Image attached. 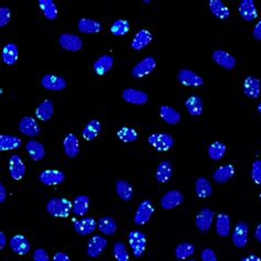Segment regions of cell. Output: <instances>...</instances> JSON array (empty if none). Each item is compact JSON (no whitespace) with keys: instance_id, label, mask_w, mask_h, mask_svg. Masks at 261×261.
I'll return each instance as SVG.
<instances>
[{"instance_id":"6da1fadb","label":"cell","mask_w":261,"mask_h":261,"mask_svg":"<svg viewBox=\"0 0 261 261\" xmlns=\"http://www.w3.org/2000/svg\"><path fill=\"white\" fill-rule=\"evenodd\" d=\"M47 211L53 217L65 218L73 211V203L66 199H52L48 203Z\"/></svg>"},{"instance_id":"7a4b0ae2","label":"cell","mask_w":261,"mask_h":261,"mask_svg":"<svg viewBox=\"0 0 261 261\" xmlns=\"http://www.w3.org/2000/svg\"><path fill=\"white\" fill-rule=\"evenodd\" d=\"M128 241L135 257H141L145 250V247H147L145 235L140 231H132L128 235Z\"/></svg>"},{"instance_id":"3957f363","label":"cell","mask_w":261,"mask_h":261,"mask_svg":"<svg viewBox=\"0 0 261 261\" xmlns=\"http://www.w3.org/2000/svg\"><path fill=\"white\" fill-rule=\"evenodd\" d=\"M148 141L157 151L160 152L170 150L174 144V139L169 133H154L149 136Z\"/></svg>"},{"instance_id":"277c9868","label":"cell","mask_w":261,"mask_h":261,"mask_svg":"<svg viewBox=\"0 0 261 261\" xmlns=\"http://www.w3.org/2000/svg\"><path fill=\"white\" fill-rule=\"evenodd\" d=\"M156 66H157V62L154 57L147 56L132 67L131 75L135 79H142L144 76H147L148 74L154 72Z\"/></svg>"},{"instance_id":"5b68a950","label":"cell","mask_w":261,"mask_h":261,"mask_svg":"<svg viewBox=\"0 0 261 261\" xmlns=\"http://www.w3.org/2000/svg\"><path fill=\"white\" fill-rule=\"evenodd\" d=\"M41 85L46 88V90L52 91V92L63 91L65 90L67 86L66 81L64 79L54 74L44 75L41 80Z\"/></svg>"},{"instance_id":"8992f818","label":"cell","mask_w":261,"mask_h":261,"mask_svg":"<svg viewBox=\"0 0 261 261\" xmlns=\"http://www.w3.org/2000/svg\"><path fill=\"white\" fill-rule=\"evenodd\" d=\"M248 234H249V228L244 221H239L235 226L233 231V243L237 248H244L248 243Z\"/></svg>"},{"instance_id":"52a82bcc","label":"cell","mask_w":261,"mask_h":261,"mask_svg":"<svg viewBox=\"0 0 261 261\" xmlns=\"http://www.w3.org/2000/svg\"><path fill=\"white\" fill-rule=\"evenodd\" d=\"M155 212L154 205L152 203L148 200H145L143 202L140 203V205L138 206V209L135 215V222L136 225H144L150 220L152 214Z\"/></svg>"},{"instance_id":"ba28073f","label":"cell","mask_w":261,"mask_h":261,"mask_svg":"<svg viewBox=\"0 0 261 261\" xmlns=\"http://www.w3.org/2000/svg\"><path fill=\"white\" fill-rule=\"evenodd\" d=\"M214 217H215V214L212 209L206 207L202 208L200 213L196 216V220H195L196 227L199 228L200 232H203V233L209 231L212 227Z\"/></svg>"},{"instance_id":"9c48e42d","label":"cell","mask_w":261,"mask_h":261,"mask_svg":"<svg viewBox=\"0 0 261 261\" xmlns=\"http://www.w3.org/2000/svg\"><path fill=\"white\" fill-rule=\"evenodd\" d=\"M177 80H179V82L184 86L197 87L204 84V81H203L200 75H197L195 72L188 68L181 69L179 74H177Z\"/></svg>"},{"instance_id":"30bf717a","label":"cell","mask_w":261,"mask_h":261,"mask_svg":"<svg viewBox=\"0 0 261 261\" xmlns=\"http://www.w3.org/2000/svg\"><path fill=\"white\" fill-rule=\"evenodd\" d=\"M39 180L44 185H59L65 180V174L57 170H44L39 175Z\"/></svg>"},{"instance_id":"8fae6325","label":"cell","mask_w":261,"mask_h":261,"mask_svg":"<svg viewBox=\"0 0 261 261\" xmlns=\"http://www.w3.org/2000/svg\"><path fill=\"white\" fill-rule=\"evenodd\" d=\"M183 201H184V196L180 192V191L172 190L162 196L161 206H162V208L169 211V209H173L179 205H181Z\"/></svg>"},{"instance_id":"7c38bea8","label":"cell","mask_w":261,"mask_h":261,"mask_svg":"<svg viewBox=\"0 0 261 261\" xmlns=\"http://www.w3.org/2000/svg\"><path fill=\"white\" fill-rule=\"evenodd\" d=\"M243 91L247 97L252 99L258 98L261 93V81L251 75L247 76L244 81Z\"/></svg>"},{"instance_id":"4fadbf2b","label":"cell","mask_w":261,"mask_h":261,"mask_svg":"<svg viewBox=\"0 0 261 261\" xmlns=\"http://www.w3.org/2000/svg\"><path fill=\"white\" fill-rule=\"evenodd\" d=\"M212 56H213V60L216 64H218L222 68L227 69V71H229V69H233L237 64L236 59H235L232 54L227 53L226 51L216 50L213 52Z\"/></svg>"},{"instance_id":"5bb4252c","label":"cell","mask_w":261,"mask_h":261,"mask_svg":"<svg viewBox=\"0 0 261 261\" xmlns=\"http://www.w3.org/2000/svg\"><path fill=\"white\" fill-rule=\"evenodd\" d=\"M19 130L21 133H23L24 136L28 137H36L40 135L41 128L40 126L38 125V123L32 117H23L20 123H19Z\"/></svg>"},{"instance_id":"9a60e30c","label":"cell","mask_w":261,"mask_h":261,"mask_svg":"<svg viewBox=\"0 0 261 261\" xmlns=\"http://www.w3.org/2000/svg\"><path fill=\"white\" fill-rule=\"evenodd\" d=\"M9 173L12 179L16 181L22 180L25 174V165L22 159L17 155L11 156L9 159Z\"/></svg>"},{"instance_id":"2e32d148","label":"cell","mask_w":261,"mask_h":261,"mask_svg":"<svg viewBox=\"0 0 261 261\" xmlns=\"http://www.w3.org/2000/svg\"><path fill=\"white\" fill-rule=\"evenodd\" d=\"M9 246L12 251L17 254H20V256L27 254L31 249L29 240L23 235H15V236H12L9 241Z\"/></svg>"},{"instance_id":"e0dca14e","label":"cell","mask_w":261,"mask_h":261,"mask_svg":"<svg viewBox=\"0 0 261 261\" xmlns=\"http://www.w3.org/2000/svg\"><path fill=\"white\" fill-rule=\"evenodd\" d=\"M123 98L129 104L133 105H144L148 103V95L142 91L135 90V88H127L123 92Z\"/></svg>"},{"instance_id":"ac0fdd59","label":"cell","mask_w":261,"mask_h":261,"mask_svg":"<svg viewBox=\"0 0 261 261\" xmlns=\"http://www.w3.org/2000/svg\"><path fill=\"white\" fill-rule=\"evenodd\" d=\"M107 247V240L103 236H94L88 241L87 254L92 258L99 257Z\"/></svg>"},{"instance_id":"d6986e66","label":"cell","mask_w":261,"mask_h":261,"mask_svg":"<svg viewBox=\"0 0 261 261\" xmlns=\"http://www.w3.org/2000/svg\"><path fill=\"white\" fill-rule=\"evenodd\" d=\"M60 46L67 51H71V52H78L83 47V42L81 38L75 35V34H69V33H63L61 34L60 39Z\"/></svg>"},{"instance_id":"ffe728a7","label":"cell","mask_w":261,"mask_h":261,"mask_svg":"<svg viewBox=\"0 0 261 261\" xmlns=\"http://www.w3.org/2000/svg\"><path fill=\"white\" fill-rule=\"evenodd\" d=\"M97 227V222L93 217H85L82 218L74 224V231L81 236H86V235H91L94 233L95 229Z\"/></svg>"},{"instance_id":"44dd1931","label":"cell","mask_w":261,"mask_h":261,"mask_svg":"<svg viewBox=\"0 0 261 261\" xmlns=\"http://www.w3.org/2000/svg\"><path fill=\"white\" fill-rule=\"evenodd\" d=\"M239 15L245 21H253L258 17V11L252 0H243L239 6Z\"/></svg>"},{"instance_id":"7402d4cb","label":"cell","mask_w":261,"mask_h":261,"mask_svg":"<svg viewBox=\"0 0 261 261\" xmlns=\"http://www.w3.org/2000/svg\"><path fill=\"white\" fill-rule=\"evenodd\" d=\"M63 147H64L65 155L71 159L76 158L80 154L79 139L75 135H73V133H68L65 137L64 142H63Z\"/></svg>"},{"instance_id":"603a6c76","label":"cell","mask_w":261,"mask_h":261,"mask_svg":"<svg viewBox=\"0 0 261 261\" xmlns=\"http://www.w3.org/2000/svg\"><path fill=\"white\" fill-rule=\"evenodd\" d=\"M25 150H27L30 158L34 161H41L46 156V149L43 144L36 140H29L25 144Z\"/></svg>"},{"instance_id":"cb8c5ba5","label":"cell","mask_w":261,"mask_h":261,"mask_svg":"<svg viewBox=\"0 0 261 261\" xmlns=\"http://www.w3.org/2000/svg\"><path fill=\"white\" fill-rule=\"evenodd\" d=\"M235 174V168L232 164H225L214 172L213 179L216 183L224 184L232 179Z\"/></svg>"},{"instance_id":"d4e9b609","label":"cell","mask_w":261,"mask_h":261,"mask_svg":"<svg viewBox=\"0 0 261 261\" xmlns=\"http://www.w3.org/2000/svg\"><path fill=\"white\" fill-rule=\"evenodd\" d=\"M78 28L80 32L86 33V34H92V33H98L101 30V24L99 21L94 20V19H87L83 18L79 21Z\"/></svg>"},{"instance_id":"484cf974","label":"cell","mask_w":261,"mask_h":261,"mask_svg":"<svg viewBox=\"0 0 261 261\" xmlns=\"http://www.w3.org/2000/svg\"><path fill=\"white\" fill-rule=\"evenodd\" d=\"M173 175V168L169 161H163L158 165L156 171V179L159 183H167Z\"/></svg>"},{"instance_id":"4316f807","label":"cell","mask_w":261,"mask_h":261,"mask_svg":"<svg viewBox=\"0 0 261 261\" xmlns=\"http://www.w3.org/2000/svg\"><path fill=\"white\" fill-rule=\"evenodd\" d=\"M216 233L220 237H227L231 234V218L227 214L220 213L216 217Z\"/></svg>"},{"instance_id":"83f0119b","label":"cell","mask_w":261,"mask_h":261,"mask_svg":"<svg viewBox=\"0 0 261 261\" xmlns=\"http://www.w3.org/2000/svg\"><path fill=\"white\" fill-rule=\"evenodd\" d=\"M114 66V57L110 55H103L94 63L93 69L97 75H104L109 72Z\"/></svg>"},{"instance_id":"f1b7e54d","label":"cell","mask_w":261,"mask_h":261,"mask_svg":"<svg viewBox=\"0 0 261 261\" xmlns=\"http://www.w3.org/2000/svg\"><path fill=\"white\" fill-rule=\"evenodd\" d=\"M152 41V34L148 30H140L133 38L131 42V48L135 51H140L145 48Z\"/></svg>"},{"instance_id":"f546056e","label":"cell","mask_w":261,"mask_h":261,"mask_svg":"<svg viewBox=\"0 0 261 261\" xmlns=\"http://www.w3.org/2000/svg\"><path fill=\"white\" fill-rule=\"evenodd\" d=\"M97 227L100 233H103L106 236H114L117 232V224L114 218L109 217V216H104V217H100Z\"/></svg>"},{"instance_id":"4dcf8cb0","label":"cell","mask_w":261,"mask_h":261,"mask_svg":"<svg viewBox=\"0 0 261 261\" xmlns=\"http://www.w3.org/2000/svg\"><path fill=\"white\" fill-rule=\"evenodd\" d=\"M54 106L51 100H44L35 109V116L42 122H48L53 116Z\"/></svg>"},{"instance_id":"1f68e13d","label":"cell","mask_w":261,"mask_h":261,"mask_svg":"<svg viewBox=\"0 0 261 261\" xmlns=\"http://www.w3.org/2000/svg\"><path fill=\"white\" fill-rule=\"evenodd\" d=\"M195 192L200 199H207L213 194V188L206 177H200L195 182Z\"/></svg>"},{"instance_id":"d6a6232c","label":"cell","mask_w":261,"mask_h":261,"mask_svg":"<svg viewBox=\"0 0 261 261\" xmlns=\"http://www.w3.org/2000/svg\"><path fill=\"white\" fill-rule=\"evenodd\" d=\"M208 5L209 10H211L214 17L221 19V20H225V19H228L229 16H231V11H229V9L222 4V2H220V0H211Z\"/></svg>"},{"instance_id":"836d02e7","label":"cell","mask_w":261,"mask_h":261,"mask_svg":"<svg viewBox=\"0 0 261 261\" xmlns=\"http://www.w3.org/2000/svg\"><path fill=\"white\" fill-rule=\"evenodd\" d=\"M100 129H101V124L97 119H93L85 126V128L83 129L82 136L85 140H87V141H92V140L97 138V136L100 132Z\"/></svg>"},{"instance_id":"e575fe53","label":"cell","mask_w":261,"mask_h":261,"mask_svg":"<svg viewBox=\"0 0 261 261\" xmlns=\"http://www.w3.org/2000/svg\"><path fill=\"white\" fill-rule=\"evenodd\" d=\"M21 144H22V141L19 137L9 136V135L0 136V150L2 151L19 149L21 147Z\"/></svg>"},{"instance_id":"d590c367","label":"cell","mask_w":261,"mask_h":261,"mask_svg":"<svg viewBox=\"0 0 261 261\" xmlns=\"http://www.w3.org/2000/svg\"><path fill=\"white\" fill-rule=\"evenodd\" d=\"M160 116L169 125H177L181 122V115L170 106L160 107Z\"/></svg>"},{"instance_id":"8d00e7d4","label":"cell","mask_w":261,"mask_h":261,"mask_svg":"<svg viewBox=\"0 0 261 261\" xmlns=\"http://www.w3.org/2000/svg\"><path fill=\"white\" fill-rule=\"evenodd\" d=\"M116 192L120 197V200H123L125 202H129L132 199L133 190L131 184L128 181L118 180L116 182Z\"/></svg>"},{"instance_id":"74e56055","label":"cell","mask_w":261,"mask_h":261,"mask_svg":"<svg viewBox=\"0 0 261 261\" xmlns=\"http://www.w3.org/2000/svg\"><path fill=\"white\" fill-rule=\"evenodd\" d=\"M90 207V199L86 195L76 196L73 201V213L78 216H85Z\"/></svg>"},{"instance_id":"f35d334b","label":"cell","mask_w":261,"mask_h":261,"mask_svg":"<svg viewBox=\"0 0 261 261\" xmlns=\"http://www.w3.org/2000/svg\"><path fill=\"white\" fill-rule=\"evenodd\" d=\"M19 51L15 43H8L3 50V61L7 65H14L18 61Z\"/></svg>"},{"instance_id":"ab89813d","label":"cell","mask_w":261,"mask_h":261,"mask_svg":"<svg viewBox=\"0 0 261 261\" xmlns=\"http://www.w3.org/2000/svg\"><path fill=\"white\" fill-rule=\"evenodd\" d=\"M39 6L48 20H55L59 15V10L53 0H40Z\"/></svg>"},{"instance_id":"60d3db41","label":"cell","mask_w":261,"mask_h":261,"mask_svg":"<svg viewBox=\"0 0 261 261\" xmlns=\"http://www.w3.org/2000/svg\"><path fill=\"white\" fill-rule=\"evenodd\" d=\"M185 107L191 116H200L203 113V100L199 96H191L185 101Z\"/></svg>"},{"instance_id":"b9f144b4","label":"cell","mask_w":261,"mask_h":261,"mask_svg":"<svg viewBox=\"0 0 261 261\" xmlns=\"http://www.w3.org/2000/svg\"><path fill=\"white\" fill-rule=\"evenodd\" d=\"M194 251H195V247H194L193 244H191V243H182V244L176 246L174 254H175L176 259L187 260L191 256H193Z\"/></svg>"},{"instance_id":"7bdbcfd3","label":"cell","mask_w":261,"mask_h":261,"mask_svg":"<svg viewBox=\"0 0 261 261\" xmlns=\"http://www.w3.org/2000/svg\"><path fill=\"white\" fill-rule=\"evenodd\" d=\"M227 151L226 144L219 141H215L208 147V157L214 161H218L225 156Z\"/></svg>"},{"instance_id":"ee69618b","label":"cell","mask_w":261,"mask_h":261,"mask_svg":"<svg viewBox=\"0 0 261 261\" xmlns=\"http://www.w3.org/2000/svg\"><path fill=\"white\" fill-rule=\"evenodd\" d=\"M129 30H130V24L127 20H124V19H119V20H116L110 27L111 34L116 35V36L125 35L129 32Z\"/></svg>"},{"instance_id":"f6af8a7d","label":"cell","mask_w":261,"mask_h":261,"mask_svg":"<svg viewBox=\"0 0 261 261\" xmlns=\"http://www.w3.org/2000/svg\"><path fill=\"white\" fill-rule=\"evenodd\" d=\"M117 137L119 138V140H122L123 142H133L139 138V135L133 128H129V127H123L122 129L118 130Z\"/></svg>"},{"instance_id":"bcb514c9","label":"cell","mask_w":261,"mask_h":261,"mask_svg":"<svg viewBox=\"0 0 261 261\" xmlns=\"http://www.w3.org/2000/svg\"><path fill=\"white\" fill-rule=\"evenodd\" d=\"M113 252L114 257L116 258L117 261H129V253L128 250H127V247L125 244L120 243V241L114 245Z\"/></svg>"},{"instance_id":"7dc6e473","label":"cell","mask_w":261,"mask_h":261,"mask_svg":"<svg viewBox=\"0 0 261 261\" xmlns=\"http://www.w3.org/2000/svg\"><path fill=\"white\" fill-rule=\"evenodd\" d=\"M251 179L258 185L261 184V160H256L253 162L251 169Z\"/></svg>"},{"instance_id":"c3c4849f","label":"cell","mask_w":261,"mask_h":261,"mask_svg":"<svg viewBox=\"0 0 261 261\" xmlns=\"http://www.w3.org/2000/svg\"><path fill=\"white\" fill-rule=\"evenodd\" d=\"M11 18V11L8 7H2L0 8V27L4 28L7 25L10 21Z\"/></svg>"},{"instance_id":"681fc988","label":"cell","mask_w":261,"mask_h":261,"mask_svg":"<svg viewBox=\"0 0 261 261\" xmlns=\"http://www.w3.org/2000/svg\"><path fill=\"white\" fill-rule=\"evenodd\" d=\"M33 261H50V257L46 250L38 248L33 252Z\"/></svg>"},{"instance_id":"f907efd6","label":"cell","mask_w":261,"mask_h":261,"mask_svg":"<svg viewBox=\"0 0 261 261\" xmlns=\"http://www.w3.org/2000/svg\"><path fill=\"white\" fill-rule=\"evenodd\" d=\"M201 259L202 261H218L214 250L209 249V248H206L201 252Z\"/></svg>"},{"instance_id":"816d5d0a","label":"cell","mask_w":261,"mask_h":261,"mask_svg":"<svg viewBox=\"0 0 261 261\" xmlns=\"http://www.w3.org/2000/svg\"><path fill=\"white\" fill-rule=\"evenodd\" d=\"M252 36H253L254 39H256L257 41H261V19L259 20V22L256 24V27L253 28Z\"/></svg>"},{"instance_id":"f5cc1de1","label":"cell","mask_w":261,"mask_h":261,"mask_svg":"<svg viewBox=\"0 0 261 261\" xmlns=\"http://www.w3.org/2000/svg\"><path fill=\"white\" fill-rule=\"evenodd\" d=\"M53 261H69V257L64 252H56L53 257Z\"/></svg>"},{"instance_id":"db71d44e","label":"cell","mask_w":261,"mask_h":261,"mask_svg":"<svg viewBox=\"0 0 261 261\" xmlns=\"http://www.w3.org/2000/svg\"><path fill=\"white\" fill-rule=\"evenodd\" d=\"M6 200H7V190H6L5 185L2 183L0 184V203L4 204Z\"/></svg>"},{"instance_id":"11a10c76","label":"cell","mask_w":261,"mask_h":261,"mask_svg":"<svg viewBox=\"0 0 261 261\" xmlns=\"http://www.w3.org/2000/svg\"><path fill=\"white\" fill-rule=\"evenodd\" d=\"M6 244H7V237H6V235L4 232L0 233V249H5Z\"/></svg>"},{"instance_id":"9f6ffc18","label":"cell","mask_w":261,"mask_h":261,"mask_svg":"<svg viewBox=\"0 0 261 261\" xmlns=\"http://www.w3.org/2000/svg\"><path fill=\"white\" fill-rule=\"evenodd\" d=\"M240 261H261V258L258 257L257 254H250V256L243 258Z\"/></svg>"},{"instance_id":"6f0895ef","label":"cell","mask_w":261,"mask_h":261,"mask_svg":"<svg viewBox=\"0 0 261 261\" xmlns=\"http://www.w3.org/2000/svg\"><path fill=\"white\" fill-rule=\"evenodd\" d=\"M254 238H256L259 243H261V224H259L256 227V231H254Z\"/></svg>"},{"instance_id":"680465c9","label":"cell","mask_w":261,"mask_h":261,"mask_svg":"<svg viewBox=\"0 0 261 261\" xmlns=\"http://www.w3.org/2000/svg\"><path fill=\"white\" fill-rule=\"evenodd\" d=\"M258 111H259V114L261 115V101H260L259 105H258Z\"/></svg>"},{"instance_id":"91938a15","label":"cell","mask_w":261,"mask_h":261,"mask_svg":"<svg viewBox=\"0 0 261 261\" xmlns=\"http://www.w3.org/2000/svg\"><path fill=\"white\" fill-rule=\"evenodd\" d=\"M144 4H150V0H144Z\"/></svg>"},{"instance_id":"94428289","label":"cell","mask_w":261,"mask_h":261,"mask_svg":"<svg viewBox=\"0 0 261 261\" xmlns=\"http://www.w3.org/2000/svg\"><path fill=\"white\" fill-rule=\"evenodd\" d=\"M188 261H196V260H188Z\"/></svg>"},{"instance_id":"6125c7cd","label":"cell","mask_w":261,"mask_h":261,"mask_svg":"<svg viewBox=\"0 0 261 261\" xmlns=\"http://www.w3.org/2000/svg\"><path fill=\"white\" fill-rule=\"evenodd\" d=\"M260 199H261V193H260Z\"/></svg>"}]
</instances>
